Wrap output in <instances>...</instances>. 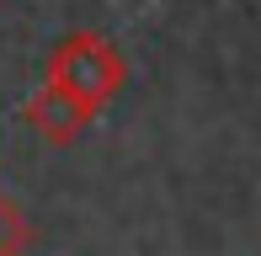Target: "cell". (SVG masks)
<instances>
[{
    "label": "cell",
    "instance_id": "obj_1",
    "mask_svg": "<svg viewBox=\"0 0 261 256\" xmlns=\"http://www.w3.org/2000/svg\"><path fill=\"white\" fill-rule=\"evenodd\" d=\"M43 80L59 91H69L75 101H86L91 112H101L117 91L128 86V59L107 32L96 27H75L43 54Z\"/></svg>",
    "mask_w": 261,
    "mask_h": 256
},
{
    "label": "cell",
    "instance_id": "obj_2",
    "mask_svg": "<svg viewBox=\"0 0 261 256\" xmlns=\"http://www.w3.org/2000/svg\"><path fill=\"white\" fill-rule=\"evenodd\" d=\"M96 118H101V112H91L86 101H75L69 91L48 86V80H43L27 101H21V123H27L32 134H43L48 144H75V139L86 134Z\"/></svg>",
    "mask_w": 261,
    "mask_h": 256
},
{
    "label": "cell",
    "instance_id": "obj_3",
    "mask_svg": "<svg viewBox=\"0 0 261 256\" xmlns=\"http://www.w3.org/2000/svg\"><path fill=\"white\" fill-rule=\"evenodd\" d=\"M27 240H32V229H27V219H21V208L0 192V256H21Z\"/></svg>",
    "mask_w": 261,
    "mask_h": 256
}]
</instances>
